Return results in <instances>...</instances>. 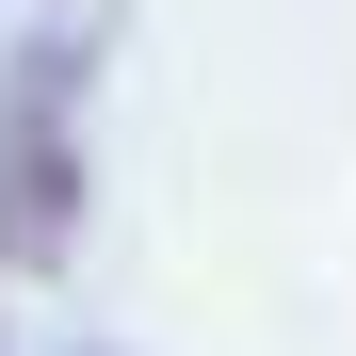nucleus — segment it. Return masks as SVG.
Segmentation results:
<instances>
[{"mask_svg":"<svg viewBox=\"0 0 356 356\" xmlns=\"http://www.w3.org/2000/svg\"><path fill=\"white\" fill-rule=\"evenodd\" d=\"M81 81H97V17L33 33L0 65V259L17 275H49L81 243Z\"/></svg>","mask_w":356,"mask_h":356,"instance_id":"f257e3e1","label":"nucleus"}]
</instances>
